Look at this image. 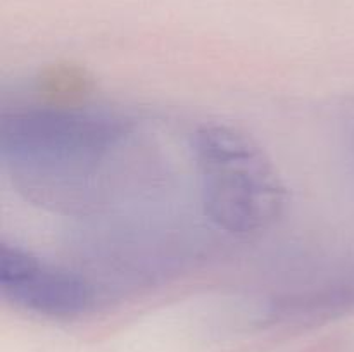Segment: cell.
Here are the masks:
<instances>
[{
  "label": "cell",
  "instance_id": "1",
  "mask_svg": "<svg viewBox=\"0 0 354 352\" xmlns=\"http://www.w3.org/2000/svg\"><path fill=\"white\" fill-rule=\"evenodd\" d=\"M127 137V124L106 113L40 106L6 114L0 154L30 188L69 192L83 186Z\"/></svg>",
  "mask_w": 354,
  "mask_h": 352
},
{
  "label": "cell",
  "instance_id": "2",
  "mask_svg": "<svg viewBox=\"0 0 354 352\" xmlns=\"http://www.w3.org/2000/svg\"><path fill=\"white\" fill-rule=\"evenodd\" d=\"M201 206L220 230L249 238L283 216L287 192L266 152L227 124H204L192 135Z\"/></svg>",
  "mask_w": 354,
  "mask_h": 352
},
{
  "label": "cell",
  "instance_id": "3",
  "mask_svg": "<svg viewBox=\"0 0 354 352\" xmlns=\"http://www.w3.org/2000/svg\"><path fill=\"white\" fill-rule=\"evenodd\" d=\"M0 290L14 306L55 320L82 316L95 302L85 278L6 242L0 245Z\"/></svg>",
  "mask_w": 354,
  "mask_h": 352
}]
</instances>
